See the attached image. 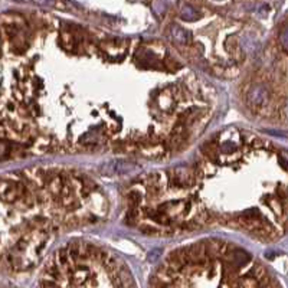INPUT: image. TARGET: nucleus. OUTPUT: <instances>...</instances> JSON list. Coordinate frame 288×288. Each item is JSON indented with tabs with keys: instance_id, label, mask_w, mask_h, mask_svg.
Returning a JSON list of instances; mask_svg holds the SVG:
<instances>
[{
	"instance_id": "nucleus-1",
	"label": "nucleus",
	"mask_w": 288,
	"mask_h": 288,
	"mask_svg": "<svg viewBox=\"0 0 288 288\" xmlns=\"http://www.w3.org/2000/svg\"><path fill=\"white\" fill-rule=\"evenodd\" d=\"M150 288H278V286L261 265L242 270L226 261L221 272L212 264L208 268L185 265L179 272L160 267L153 275Z\"/></svg>"
},
{
	"instance_id": "nucleus-2",
	"label": "nucleus",
	"mask_w": 288,
	"mask_h": 288,
	"mask_svg": "<svg viewBox=\"0 0 288 288\" xmlns=\"http://www.w3.org/2000/svg\"><path fill=\"white\" fill-rule=\"evenodd\" d=\"M107 267V265H105ZM110 277L107 280L99 278L85 264L72 261L62 268V274L58 278L44 277L39 288H136L134 281L124 265L108 267Z\"/></svg>"
},
{
	"instance_id": "nucleus-3",
	"label": "nucleus",
	"mask_w": 288,
	"mask_h": 288,
	"mask_svg": "<svg viewBox=\"0 0 288 288\" xmlns=\"http://www.w3.org/2000/svg\"><path fill=\"white\" fill-rule=\"evenodd\" d=\"M265 91H264V88L261 87V85H256V87H254V90L249 93V101L251 102H254V104H256V105H262L264 104V101H265Z\"/></svg>"
},
{
	"instance_id": "nucleus-4",
	"label": "nucleus",
	"mask_w": 288,
	"mask_h": 288,
	"mask_svg": "<svg viewBox=\"0 0 288 288\" xmlns=\"http://www.w3.org/2000/svg\"><path fill=\"white\" fill-rule=\"evenodd\" d=\"M172 33H173V39H175L177 44L186 45V44L189 42V36H188V35H186V32H185L183 29H180L179 26H173Z\"/></svg>"
}]
</instances>
